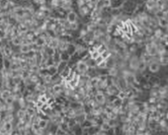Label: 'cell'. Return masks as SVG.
Instances as JSON below:
<instances>
[{"label": "cell", "instance_id": "obj_10", "mask_svg": "<svg viewBox=\"0 0 168 135\" xmlns=\"http://www.w3.org/2000/svg\"><path fill=\"white\" fill-rule=\"evenodd\" d=\"M26 112L24 109H18V110H16V112H15V117L18 120L23 119V118L26 117Z\"/></svg>", "mask_w": 168, "mask_h": 135}, {"label": "cell", "instance_id": "obj_9", "mask_svg": "<svg viewBox=\"0 0 168 135\" xmlns=\"http://www.w3.org/2000/svg\"><path fill=\"white\" fill-rule=\"evenodd\" d=\"M47 71H48V73L52 76H54V75L58 74V68H57L56 65H52V66H49V67H47Z\"/></svg>", "mask_w": 168, "mask_h": 135}, {"label": "cell", "instance_id": "obj_4", "mask_svg": "<svg viewBox=\"0 0 168 135\" xmlns=\"http://www.w3.org/2000/svg\"><path fill=\"white\" fill-rule=\"evenodd\" d=\"M107 74L108 75V77H117L120 74V70L117 67H112V68H107Z\"/></svg>", "mask_w": 168, "mask_h": 135}, {"label": "cell", "instance_id": "obj_17", "mask_svg": "<svg viewBox=\"0 0 168 135\" xmlns=\"http://www.w3.org/2000/svg\"><path fill=\"white\" fill-rule=\"evenodd\" d=\"M164 118H165V119H166L167 121H168V110L166 111V113H165V116H164Z\"/></svg>", "mask_w": 168, "mask_h": 135}, {"label": "cell", "instance_id": "obj_3", "mask_svg": "<svg viewBox=\"0 0 168 135\" xmlns=\"http://www.w3.org/2000/svg\"><path fill=\"white\" fill-rule=\"evenodd\" d=\"M66 21H68L69 23H77L78 21V15L76 13V11L74 10H70L66 13Z\"/></svg>", "mask_w": 168, "mask_h": 135}, {"label": "cell", "instance_id": "obj_16", "mask_svg": "<svg viewBox=\"0 0 168 135\" xmlns=\"http://www.w3.org/2000/svg\"><path fill=\"white\" fill-rule=\"evenodd\" d=\"M11 95H12V92L10 90H1V99H3V100L7 99V98L10 97Z\"/></svg>", "mask_w": 168, "mask_h": 135}, {"label": "cell", "instance_id": "obj_14", "mask_svg": "<svg viewBox=\"0 0 168 135\" xmlns=\"http://www.w3.org/2000/svg\"><path fill=\"white\" fill-rule=\"evenodd\" d=\"M59 129H61L62 131H64L65 133H67V132L71 131L70 128H69L68 126V123H66V122H63L62 121L60 124H59Z\"/></svg>", "mask_w": 168, "mask_h": 135}, {"label": "cell", "instance_id": "obj_5", "mask_svg": "<svg viewBox=\"0 0 168 135\" xmlns=\"http://www.w3.org/2000/svg\"><path fill=\"white\" fill-rule=\"evenodd\" d=\"M34 44L39 48H44L47 46V40L45 38H43V37H37L36 41H34Z\"/></svg>", "mask_w": 168, "mask_h": 135}, {"label": "cell", "instance_id": "obj_13", "mask_svg": "<svg viewBox=\"0 0 168 135\" xmlns=\"http://www.w3.org/2000/svg\"><path fill=\"white\" fill-rule=\"evenodd\" d=\"M158 62L160 63V65L162 67L168 65V56H160L159 59H158Z\"/></svg>", "mask_w": 168, "mask_h": 135}, {"label": "cell", "instance_id": "obj_11", "mask_svg": "<svg viewBox=\"0 0 168 135\" xmlns=\"http://www.w3.org/2000/svg\"><path fill=\"white\" fill-rule=\"evenodd\" d=\"M60 58L61 61H65V62H70L71 60V56L69 55L67 52H60Z\"/></svg>", "mask_w": 168, "mask_h": 135}, {"label": "cell", "instance_id": "obj_1", "mask_svg": "<svg viewBox=\"0 0 168 135\" xmlns=\"http://www.w3.org/2000/svg\"><path fill=\"white\" fill-rule=\"evenodd\" d=\"M140 65V58L138 54H132L128 60V68L138 75V69Z\"/></svg>", "mask_w": 168, "mask_h": 135}, {"label": "cell", "instance_id": "obj_8", "mask_svg": "<svg viewBox=\"0 0 168 135\" xmlns=\"http://www.w3.org/2000/svg\"><path fill=\"white\" fill-rule=\"evenodd\" d=\"M72 72V66L71 65H68L67 67L65 68L62 72L60 73V75H61V77L63 78V79H65L66 77H68L69 75H70V73Z\"/></svg>", "mask_w": 168, "mask_h": 135}, {"label": "cell", "instance_id": "obj_12", "mask_svg": "<svg viewBox=\"0 0 168 135\" xmlns=\"http://www.w3.org/2000/svg\"><path fill=\"white\" fill-rule=\"evenodd\" d=\"M110 129L112 128H110V126L108 125L107 122H101V124L99 125V130L103 132H108Z\"/></svg>", "mask_w": 168, "mask_h": 135}, {"label": "cell", "instance_id": "obj_7", "mask_svg": "<svg viewBox=\"0 0 168 135\" xmlns=\"http://www.w3.org/2000/svg\"><path fill=\"white\" fill-rule=\"evenodd\" d=\"M29 51H31V48L29 44H21V45L19 46V53L28 54Z\"/></svg>", "mask_w": 168, "mask_h": 135}, {"label": "cell", "instance_id": "obj_2", "mask_svg": "<svg viewBox=\"0 0 168 135\" xmlns=\"http://www.w3.org/2000/svg\"><path fill=\"white\" fill-rule=\"evenodd\" d=\"M162 66L160 65V63L158 61H152L149 64L147 65V70L149 71L152 74H155V73H158L160 70H161Z\"/></svg>", "mask_w": 168, "mask_h": 135}, {"label": "cell", "instance_id": "obj_15", "mask_svg": "<svg viewBox=\"0 0 168 135\" xmlns=\"http://www.w3.org/2000/svg\"><path fill=\"white\" fill-rule=\"evenodd\" d=\"M68 65H69V63H68V62H65V61H61V62L59 63L58 65H57V68H58V72H59V73H61L62 71L65 69V68L67 67Z\"/></svg>", "mask_w": 168, "mask_h": 135}, {"label": "cell", "instance_id": "obj_6", "mask_svg": "<svg viewBox=\"0 0 168 135\" xmlns=\"http://www.w3.org/2000/svg\"><path fill=\"white\" fill-rule=\"evenodd\" d=\"M39 128L42 129H45L47 131V129H48L49 125H50V120L49 119H39Z\"/></svg>", "mask_w": 168, "mask_h": 135}]
</instances>
